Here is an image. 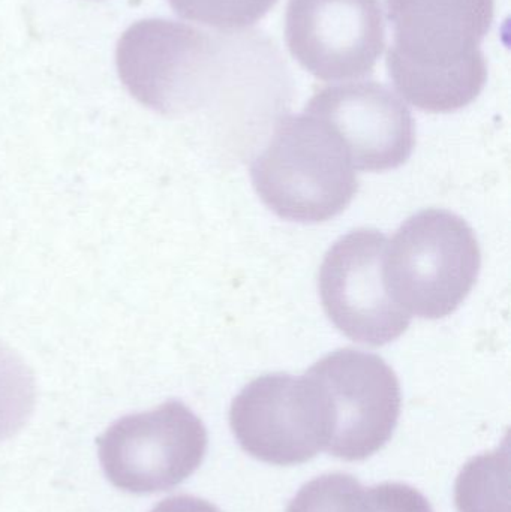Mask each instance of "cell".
Segmentation results:
<instances>
[{
  "mask_svg": "<svg viewBox=\"0 0 511 512\" xmlns=\"http://www.w3.org/2000/svg\"><path fill=\"white\" fill-rule=\"evenodd\" d=\"M317 388L326 415L324 451L345 462H362L392 439L401 415V384L378 355L336 349L305 373Z\"/></svg>",
  "mask_w": 511,
  "mask_h": 512,
  "instance_id": "obj_4",
  "label": "cell"
},
{
  "mask_svg": "<svg viewBox=\"0 0 511 512\" xmlns=\"http://www.w3.org/2000/svg\"><path fill=\"white\" fill-rule=\"evenodd\" d=\"M251 179L276 216L299 224L336 218L359 191L356 170L335 132L305 111L278 123L252 162Z\"/></svg>",
  "mask_w": 511,
  "mask_h": 512,
  "instance_id": "obj_2",
  "label": "cell"
},
{
  "mask_svg": "<svg viewBox=\"0 0 511 512\" xmlns=\"http://www.w3.org/2000/svg\"><path fill=\"white\" fill-rule=\"evenodd\" d=\"M387 237L359 228L342 236L324 256L318 291L324 312L348 339L384 346L401 337L411 324L387 289L384 279Z\"/></svg>",
  "mask_w": 511,
  "mask_h": 512,
  "instance_id": "obj_7",
  "label": "cell"
},
{
  "mask_svg": "<svg viewBox=\"0 0 511 512\" xmlns=\"http://www.w3.org/2000/svg\"><path fill=\"white\" fill-rule=\"evenodd\" d=\"M102 471L114 487L134 495L168 492L203 463L209 445L203 421L179 400L126 415L96 441Z\"/></svg>",
  "mask_w": 511,
  "mask_h": 512,
  "instance_id": "obj_6",
  "label": "cell"
},
{
  "mask_svg": "<svg viewBox=\"0 0 511 512\" xmlns=\"http://www.w3.org/2000/svg\"><path fill=\"white\" fill-rule=\"evenodd\" d=\"M287 512H375L371 487L348 474H327L306 483Z\"/></svg>",
  "mask_w": 511,
  "mask_h": 512,
  "instance_id": "obj_12",
  "label": "cell"
},
{
  "mask_svg": "<svg viewBox=\"0 0 511 512\" xmlns=\"http://www.w3.org/2000/svg\"><path fill=\"white\" fill-rule=\"evenodd\" d=\"M371 493L375 512H434L428 499L408 484H378Z\"/></svg>",
  "mask_w": 511,
  "mask_h": 512,
  "instance_id": "obj_15",
  "label": "cell"
},
{
  "mask_svg": "<svg viewBox=\"0 0 511 512\" xmlns=\"http://www.w3.org/2000/svg\"><path fill=\"white\" fill-rule=\"evenodd\" d=\"M150 512H221L215 505L195 496H171L159 502Z\"/></svg>",
  "mask_w": 511,
  "mask_h": 512,
  "instance_id": "obj_16",
  "label": "cell"
},
{
  "mask_svg": "<svg viewBox=\"0 0 511 512\" xmlns=\"http://www.w3.org/2000/svg\"><path fill=\"white\" fill-rule=\"evenodd\" d=\"M230 426L243 451L269 465H302L326 448L323 405L306 375L249 382L231 403Z\"/></svg>",
  "mask_w": 511,
  "mask_h": 512,
  "instance_id": "obj_8",
  "label": "cell"
},
{
  "mask_svg": "<svg viewBox=\"0 0 511 512\" xmlns=\"http://www.w3.org/2000/svg\"><path fill=\"white\" fill-rule=\"evenodd\" d=\"M218 45L201 30L177 21L132 24L117 45L120 80L144 107L182 114L203 105L218 74Z\"/></svg>",
  "mask_w": 511,
  "mask_h": 512,
  "instance_id": "obj_5",
  "label": "cell"
},
{
  "mask_svg": "<svg viewBox=\"0 0 511 512\" xmlns=\"http://www.w3.org/2000/svg\"><path fill=\"white\" fill-rule=\"evenodd\" d=\"M480 267L473 228L455 213L428 209L408 218L387 243L384 279L410 315L440 319L467 300Z\"/></svg>",
  "mask_w": 511,
  "mask_h": 512,
  "instance_id": "obj_3",
  "label": "cell"
},
{
  "mask_svg": "<svg viewBox=\"0 0 511 512\" xmlns=\"http://www.w3.org/2000/svg\"><path fill=\"white\" fill-rule=\"evenodd\" d=\"M185 20L213 29L234 30L254 26L278 0H168Z\"/></svg>",
  "mask_w": 511,
  "mask_h": 512,
  "instance_id": "obj_14",
  "label": "cell"
},
{
  "mask_svg": "<svg viewBox=\"0 0 511 512\" xmlns=\"http://www.w3.org/2000/svg\"><path fill=\"white\" fill-rule=\"evenodd\" d=\"M35 379L17 354L0 343V441L14 436L35 406Z\"/></svg>",
  "mask_w": 511,
  "mask_h": 512,
  "instance_id": "obj_13",
  "label": "cell"
},
{
  "mask_svg": "<svg viewBox=\"0 0 511 512\" xmlns=\"http://www.w3.org/2000/svg\"><path fill=\"white\" fill-rule=\"evenodd\" d=\"M305 113L335 132L354 170H395L416 146L411 111L389 87L375 81L324 87L312 96Z\"/></svg>",
  "mask_w": 511,
  "mask_h": 512,
  "instance_id": "obj_10",
  "label": "cell"
},
{
  "mask_svg": "<svg viewBox=\"0 0 511 512\" xmlns=\"http://www.w3.org/2000/svg\"><path fill=\"white\" fill-rule=\"evenodd\" d=\"M285 38L294 59L318 80L372 74L386 44L378 0H290Z\"/></svg>",
  "mask_w": 511,
  "mask_h": 512,
  "instance_id": "obj_9",
  "label": "cell"
},
{
  "mask_svg": "<svg viewBox=\"0 0 511 512\" xmlns=\"http://www.w3.org/2000/svg\"><path fill=\"white\" fill-rule=\"evenodd\" d=\"M509 478V442L471 459L456 481L459 512H510Z\"/></svg>",
  "mask_w": 511,
  "mask_h": 512,
  "instance_id": "obj_11",
  "label": "cell"
},
{
  "mask_svg": "<svg viewBox=\"0 0 511 512\" xmlns=\"http://www.w3.org/2000/svg\"><path fill=\"white\" fill-rule=\"evenodd\" d=\"M393 27L387 69L401 96L428 113H455L488 81L480 44L494 21V0H386Z\"/></svg>",
  "mask_w": 511,
  "mask_h": 512,
  "instance_id": "obj_1",
  "label": "cell"
}]
</instances>
